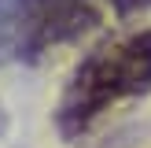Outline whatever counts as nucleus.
Segmentation results:
<instances>
[{"label":"nucleus","mask_w":151,"mask_h":148,"mask_svg":"<svg viewBox=\"0 0 151 148\" xmlns=\"http://www.w3.org/2000/svg\"><path fill=\"white\" fill-rule=\"evenodd\" d=\"M151 89V33H137L100 48L74 70L63 100H59L55 122L63 137H81L111 104L125 96H140Z\"/></svg>","instance_id":"f257e3e1"},{"label":"nucleus","mask_w":151,"mask_h":148,"mask_svg":"<svg viewBox=\"0 0 151 148\" xmlns=\"http://www.w3.org/2000/svg\"><path fill=\"white\" fill-rule=\"evenodd\" d=\"M100 4L114 15H133L151 7V0H0V44L22 59H37L48 44L96 26Z\"/></svg>","instance_id":"f03ea898"}]
</instances>
